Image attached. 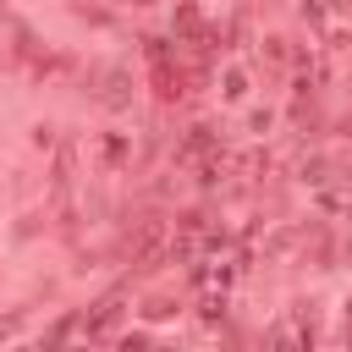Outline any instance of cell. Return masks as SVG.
I'll return each instance as SVG.
<instances>
[{"label": "cell", "instance_id": "6da1fadb", "mask_svg": "<svg viewBox=\"0 0 352 352\" xmlns=\"http://www.w3.org/2000/svg\"><path fill=\"white\" fill-rule=\"evenodd\" d=\"M242 94H248V77L231 66V72H226V99H242Z\"/></svg>", "mask_w": 352, "mask_h": 352}, {"label": "cell", "instance_id": "7a4b0ae2", "mask_svg": "<svg viewBox=\"0 0 352 352\" xmlns=\"http://www.w3.org/2000/svg\"><path fill=\"white\" fill-rule=\"evenodd\" d=\"M143 314H148V319H165V314H176V308H170V302H165V297H154V302H148V308H143Z\"/></svg>", "mask_w": 352, "mask_h": 352}]
</instances>
